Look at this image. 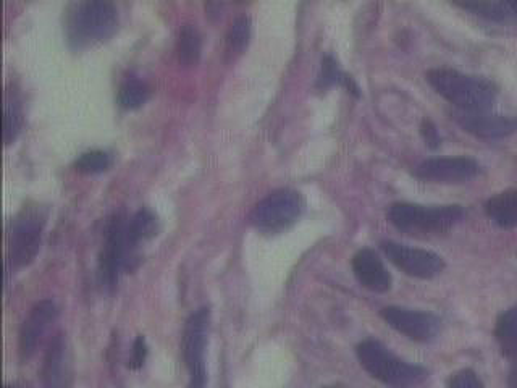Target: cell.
I'll list each match as a JSON object with an SVG mask.
<instances>
[{
	"instance_id": "cell-1",
	"label": "cell",
	"mask_w": 517,
	"mask_h": 388,
	"mask_svg": "<svg viewBox=\"0 0 517 388\" xmlns=\"http://www.w3.org/2000/svg\"><path fill=\"white\" fill-rule=\"evenodd\" d=\"M427 81L440 96L464 112H487L493 106L496 88L480 76L464 75L451 68H433Z\"/></svg>"
},
{
	"instance_id": "cell-2",
	"label": "cell",
	"mask_w": 517,
	"mask_h": 388,
	"mask_svg": "<svg viewBox=\"0 0 517 388\" xmlns=\"http://www.w3.org/2000/svg\"><path fill=\"white\" fill-rule=\"evenodd\" d=\"M359 361L374 379L391 388H412L427 377L424 367L406 363L377 340H364L358 346Z\"/></svg>"
},
{
	"instance_id": "cell-3",
	"label": "cell",
	"mask_w": 517,
	"mask_h": 388,
	"mask_svg": "<svg viewBox=\"0 0 517 388\" xmlns=\"http://www.w3.org/2000/svg\"><path fill=\"white\" fill-rule=\"evenodd\" d=\"M118 12L114 4L91 0L75 5L67 23L70 43L76 47L106 41L117 31Z\"/></svg>"
},
{
	"instance_id": "cell-4",
	"label": "cell",
	"mask_w": 517,
	"mask_h": 388,
	"mask_svg": "<svg viewBox=\"0 0 517 388\" xmlns=\"http://www.w3.org/2000/svg\"><path fill=\"white\" fill-rule=\"evenodd\" d=\"M388 219L396 228L411 233H442L464 219L461 206H419V204H393Z\"/></svg>"
},
{
	"instance_id": "cell-5",
	"label": "cell",
	"mask_w": 517,
	"mask_h": 388,
	"mask_svg": "<svg viewBox=\"0 0 517 388\" xmlns=\"http://www.w3.org/2000/svg\"><path fill=\"white\" fill-rule=\"evenodd\" d=\"M303 211L304 199L298 191H275L254 207L251 222L261 232L280 233L295 224Z\"/></svg>"
},
{
	"instance_id": "cell-6",
	"label": "cell",
	"mask_w": 517,
	"mask_h": 388,
	"mask_svg": "<svg viewBox=\"0 0 517 388\" xmlns=\"http://www.w3.org/2000/svg\"><path fill=\"white\" fill-rule=\"evenodd\" d=\"M46 225L43 207H25L17 219L13 220L9 238L10 262L15 267L30 266L38 256Z\"/></svg>"
},
{
	"instance_id": "cell-7",
	"label": "cell",
	"mask_w": 517,
	"mask_h": 388,
	"mask_svg": "<svg viewBox=\"0 0 517 388\" xmlns=\"http://www.w3.org/2000/svg\"><path fill=\"white\" fill-rule=\"evenodd\" d=\"M209 309L201 308L191 314L186 322L185 334H183V358L186 367L190 371V387L206 388L207 372L204 366V351L207 345V332H209Z\"/></svg>"
},
{
	"instance_id": "cell-8",
	"label": "cell",
	"mask_w": 517,
	"mask_h": 388,
	"mask_svg": "<svg viewBox=\"0 0 517 388\" xmlns=\"http://www.w3.org/2000/svg\"><path fill=\"white\" fill-rule=\"evenodd\" d=\"M382 248L387 254V258L398 269L403 270L404 274L411 275V277H417V279H433L445 267L440 256L425 251V249L409 248V246L395 243V241H385Z\"/></svg>"
},
{
	"instance_id": "cell-9",
	"label": "cell",
	"mask_w": 517,
	"mask_h": 388,
	"mask_svg": "<svg viewBox=\"0 0 517 388\" xmlns=\"http://www.w3.org/2000/svg\"><path fill=\"white\" fill-rule=\"evenodd\" d=\"M127 224L120 214H115L107 225L106 241L101 256L102 280L107 287L114 288L120 279V272L127 266Z\"/></svg>"
},
{
	"instance_id": "cell-10",
	"label": "cell",
	"mask_w": 517,
	"mask_h": 388,
	"mask_svg": "<svg viewBox=\"0 0 517 388\" xmlns=\"http://www.w3.org/2000/svg\"><path fill=\"white\" fill-rule=\"evenodd\" d=\"M382 317L391 329L416 342H430L440 332V319L430 313L390 306L383 309Z\"/></svg>"
},
{
	"instance_id": "cell-11",
	"label": "cell",
	"mask_w": 517,
	"mask_h": 388,
	"mask_svg": "<svg viewBox=\"0 0 517 388\" xmlns=\"http://www.w3.org/2000/svg\"><path fill=\"white\" fill-rule=\"evenodd\" d=\"M480 165L469 157H438L417 165L416 175L427 182L464 183L477 177Z\"/></svg>"
},
{
	"instance_id": "cell-12",
	"label": "cell",
	"mask_w": 517,
	"mask_h": 388,
	"mask_svg": "<svg viewBox=\"0 0 517 388\" xmlns=\"http://www.w3.org/2000/svg\"><path fill=\"white\" fill-rule=\"evenodd\" d=\"M454 120L471 135L484 140H500L517 131V119L506 115H493L487 112H458Z\"/></svg>"
},
{
	"instance_id": "cell-13",
	"label": "cell",
	"mask_w": 517,
	"mask_h": 388,
	"mask_svg": "<svg viewBox=\"0 0 517 388\" xmlns=\"http://www.w3.org/2000/svg\"><path fill=\"white\" fill-rule=\"evenodd\" d=\"M72 356L64 335H57L49 345L43 366V382L46 388H72Z\"/></svg>"
},
{
	"instance_id": "cell-14",
	"label": "cell",
	"mask_w": 517,
	"mask_h": 388,
	"mask_svg": "<svg viewBox=\"0 0 517 388\" xmlns=\"http://www.w3.org/2000/svg\"><path fill=\"white\" fill-rule=\"evenodd\" d=\"M55 317H57V308L52 301H41L34 306L20 330V355L23 359H30L36 353L39 343L46 335L49 325L55 321Z\"/></svg>"
},
{
	"instance_id": "cell-15",
	"label": "cell",
	"mask_w": 517,
	"mask_h": 388,
	"mask_svg": "<svg viewBox=\"0 0 517 388\" xmlns=\"http://www.w3.org/2000/svg\"><path fill=\"white\" fill-rule=\"evenodd\" d=\"M353 270L356 279L375 293H385L391 287V275L383 266L379 254L372 249H361L353 258Z\"/></svg>"
},
{
	"instance_id": "cell-16",
	"label": "cell",
	"mask_w": 517,
	"mask_h": 388,
	"mask_svg": "<svg viewBox=\"0 0 517 388\" xmlns=\"http://www.w3.org/2000/svg\"><path fill=\"white\" fill-rule=\"evenodd\" d=\"M485 209L496 225L503 228L517 227V190L496 194L488 201Z\"/></svg>"
},
{
	"instance_id": "cell-17",
	"label": "cell",
	"mask_w": 517,
	"mask_h": 388,
	"mask_svg": "<svg viewBox=\"0 0 517 388\" xmlns=\"http://www.w3.org/2000/svg\"><path fill=\"white\" fill-rule=\"evenodd\" d=\"M157 232V219L148 209H141L136 212L133 219L127 224V249L138 248L141 241L149 240Z\"/></svg>"
},
{
	"instance_id": "cell-18",
	"label": "cell",
	"mask_w": 517,
	"mask_h": 388,
	"mask_svg": "<svg viewBox=\"0 0 517 388\" xmlns=\"http://www.w3.org/2000/svg\"><path fill=\"white\" fill-rule=\"evenodd\" d=\"M202 41L198 28L194 25H185L178 36V60L185 67H193L201 59Z\"/></svg>"
},
{
	"instance_id": "cell-19",
	"label": "cell",
	"mask_w": 517,
	"mask_h": 388,
	"mask_svg": "<svg viewBox=\"0 0 517 388\" xmlns=\"http://www.w3.org/2000/svg\"><path fill=\"white\" fill-rule=\"evenodd\" d=\"M495 337L509 358L517 359V308L501 314L496 322Z\"/></svg>"
},
{
	"instance_id": "cell-20",
	"label": "cell",
	"mask_w": 517,
	"mask_h": 388,
	"mask_svg": "<svg viewBox=\"0 0 517 388\" xmlns=\"http://www.w3.org/2000/svg\"><path fill=\"white\" fill-rule=\"evenodd\" d=\"M149 94L151 91L146 81L139 80L138 76H128L118 91V102L125 109H138L148 102Z\"/></svg>"
},
{
	"instance_id": "cell-21",
	"label": "cell",
	"mask_w": 517,
	"mask_h": 388,
	"mask_svg": "<svg viewBox=\"0 0 517 388\" xmlns=\"http://www.w3.org/2000/svg\"><path fill=\"white\" fill-rule=\"evenodd\" d=\"M333 85L345 86L349 93L359 96V88L354 83L353 78L340 72V68H338V64L333 60V57H325L324 62H322V72L319 76V88H330Z\"/></svg>"
},
{
	"instance_id": "cell-22",
	"label": "cell",
	"mask_w": 517,
	"mask_h": 388,
	"mask_svg": "<svg viewBox=\"0 0 517 388\" xmlns=\"http://www.w3.org/2000/svg\"><path fill=\"white\" fill-rule=\"evenodd\" d=\"M23 114L20 102L15 97H7L5 101L4 140L5 144H12L22 131Z\"/></svg>"
},
{
	"instance_id": "cell-23",
	"label": "cell",
	"mask_w": 517,
	"mask_h": 388,
	"mask_svg": "<svg viewBox=\"0 0 517 388\" xmlns=\"http://www.w3.org/2000/svg\"><path fill=\"white\" fill-rule=\"evenodd\" d=\"M251 39V20L248 17H238L230 26L227 34L228 51L241 54L248 47Z\"/></svg>"
},
{
	"instance_id": "cell-24",
	"label": "cell",
	"mask_w": 517,
	"mask_h": 388,
	"mask_svg": "<svg viewBox=\"0 0 517 388\" xmlns=\"http://www.w3.org/2000/svg\"><path fill=\"white\" fill-rule=\"evenodd\" d=\"M459 7L493 22H505L509 15H513L508 4H500V2H463Z\"/></svg>"
},
{
	"instance_id": "cell-25",
	"label": "cell",
	"mask_w": 517,
	"mask_h": 388,
	"mask_svg": "<svg viewBox=\"0 0 517 388\" xmlns=\"http://www.w3.org/2000/svg\"><path fill=\"white\" fill-rule=\"evenodd\" d=\"M112 157L104 151H89L81 154L75 167L81 173H102L110 169Z\"/></svg>"
},
{
	"instance_id": "cell-26",
	"label": "cell",
	"mask_w": 517,
	"mask_h": 388,
	"mask_svg": "<svg viewBox=\"0 0 517 388\" xmlns=\"http://www.w3.org/2000/svg\"><path fill=\"white\" fill-rule=\"evenodd\" d=\"M448 388H485L482 380L477 377L474 371H459L451 377Z\"/></svg>"
},
{
	"instance_id": "cell-27",
	"label": "cell",
	"mask_w": 517,
	"mask_h": 388,
	"mask_svg": "<svg viewBox=\"0 0 517 388\" xmlns=\"http://www.w3.org/2000/svg\"><path fill=\"white\" fill-rule=\"evenodd\" d=\"M146 358H148V343H146L144 337L139 335L135 340V345H133V356H131L130 361L131 369L143 367V364L146 363Z\"/></svg>"
},
{
	"instance_id": "cell-28",
	"label": "cell",
	"mask_w": 517,
	"mask_h": 388,
	"mask_svg": "<svg viewBox=\"0 0 517 388\" xmlns=\"http://www.w3.org/2000/svg\"><path fill=\"white\" fill-rule=\"evenodd\" d=\"M421 133L424 135L425 143L429 144L430 148H438L440 146V136H438L437 128L433 123H430L429 120H425L422 123Z\"/></svg>"
},
{
	"instance_id": "cell-29",
	"label": "cell",
	"mask_w": 517,
	"mask_h": 388,
	"mask_svg": "<svg viewBox=\"0 0 517 388\" xmlns=\"http://www.w3.org/2000/svg\"><path fill=\"white\" fill-rule=\"evenodd\" d=\"M508 384L509 388H517V359H514L511 371H509Z\"/></svg>"
},
{
	"instance_id": "cell-30",
	"label": "cell",
	"mask_w": 517,
	"mask_h": 388,
	"mask_svg": "<svg viewBox=\"0 0 517 388\" xmlns=\"http://www.w3.org/2000/svg\"><path fill=\"white\" fill-rule=\"evenodd\" d=\"M509 10L513 13L514 17H517V0L516 2H508Z\"/></svg>"
},
{
	"instance_id": "cell-31",
	"label": "cell",
	"mask_w": 517,
	"mask_h": 388,
	"mask_svg": "<svg viewBox=\"0 0 517 388\" xmlns=\"http://www.w3.org/2000/svg\"><path fill=\"white\" fill-rule=\"evenodd\" d=\"M5 388H17V387H5Z\"/></svg>"
},
{
	"instance_id": "cell-32",
	"label": "cell",
	"mask_w": 517,
	"mask_h": 388,
	"mask_svg": "<svg viewBox=\"0 0 517 388\" xmlns=\"http://www.w3.org/2000/svg\"><path fill=\"white\" fill-rule=\"evenodd\" d=\"M327 388H330V387H327Z\"/></svg>"
}]
</instances>
